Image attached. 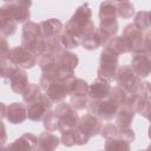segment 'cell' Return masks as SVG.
Here are the masks:
<instances>
[{
    "instance_id": "1",
    "label": "cell",
    "mask_w": 151,
    "mask_h": 151,
    "mask_svg": "<svg viewBox=\"0 0 151 151\" xmlns=\"http://www.w3.org/2000/svg\"><path fill=\"white\" fill-rule=\"evenodd\" d=\"M91 17H92V9L88 6V4L85 2L77 7L76 12L73 13V15L67 21L64 28L70 31L78 38L83 39L84 35L96 31V26L91 20Z\"/></svg>"
},
{
    "instance_id": "2",
    "label": "cell",
    "mask_w": 151,
    "mask_h": 151,
    "mask_svg": "<svg viewBox=\"0 0 151 151\" xmlns=\"http://www.w3.org/2000/svg\"><path fill=\"white\" fill-rule=\"evenodd\" d=\"M76 78V77H74ZM63 79V78H45L40 77L39 86L41 91L50 98L53 104L61 103L68 94L71 83L74 79Z\"/></svg>"
},
{
    "instance_id": "3",
    "label": "cell",
    "mask_w": 151,
    "mask_h": 151,
    "mask_svg": "<svg viewBox=\"0 0 151 151\" xmlns=\"http://www.w3.org/2000/svg\"><path fill=\"white\" fill-rule=\"evenodd\" d=\"M87 111L91 114H94L99 119L103 120H111L114 118L116 112L119 107V104H117L111 97H106L99 100H92L88 99L87 101Z\"/></svg>"
},
{
    "instance_id": "4",
    "label": "cell",
    "mask_w": 151,
    "mask_h": 151,
    "mask_svg": "<svg viewBox=\"0 0 151 151\" xmlns=\"http://www.w3.org/2000/svg\"><path fill=\"white\" fill-rule=\"evenodd\" d=\"M131 107L142 117L149 118V113L151 111V88L149 81H140L133 94Z\"/></svg>"
},
{
    "instance_id": "5",
    "label": "cell",
    "mask_w": 151,
    "mask_h": 151,
    "mask_svg": "<svg viewBox=\"0 0 151 151\" xmlns=\"http://www.w3.org/2000/svg\"><path fill=\"white\" fill-rule=\"evenodd\" d=\"M118 57L119 55L116 52H113L111 48L104 46L103 51L100 53L97 76L103 79H106L109 81L113 80L117 67H118Z\"/></svg>"
},
{
    "instance_id": "6",
    "label": "cell",
    "mask_w": 151,
    "mask_h": 151,
    "mask_svg": "<svg viewBox=\"0 0 151 151\" xmlns=\"http://www.w3.org/2000/svg\"><path fill=\"white\" fill-rule=\"evenodd\" d=\"M70 104L73 109L84 110L88 101V84L81 78H74L70 87Z\"/></svg>"
},
{
    "instance_id": "7",
    "label": "cell",
    "mask_w": 151,
    "mask_h": 151,
    "mask_svg": "<svg viewBox=\"0 0 151 151\" xmlns=\"http://www.w3.org/2000/svg\"><path fill=\"white\" fill-rule=\"evenodd\" d=\"M53 111L55 112V114L58 117V122H59L58 130L60 132L77 127L80 117H79L77 110L71 106V104H67L64 101L58 103L57 107Z\"/></svg>"
},
{
    "instance_id": "8",
    "label": "cell",
    "mask_w": 151,
    "mask_h": 151,
    "mask_svg": "<svg viewBox=\"0 0 151 151\" xmlns=\"http://www.w3.org/2000/svg\"><path fill=\"white\" fill-rule=\"evenodd\" d=\"M7 60L12 63L15 66H19L21 68H32L37 65L38 63V57L22 45L20 46H14L9 48Z\"/></svg>"
},
{
    "instance_id": "9",
    "label": "cell",
    "mask_w": 151,
    "mask_h": 151,
    "mask_svg": "<svg viewBox=\"0 0 151 151\" xmlns=\"http://www.w3.org/2000/svg\"><path fill=\"white\" fill-rule=\"evenodd\" d=\"M53 103L50 100V98L44 93L40 92V94L27 103L26 110H27V118L33 122H40L45 117V114L51 111Z\"/></svg>"
},
{
    "instance_id": "10",
    "label": "cell",
    "mask_w": 151,
    "mask_h": 151,
    "mask_svg": "<svg viewBox=\"0 0 151 151\" xmlns=\"http://www.w3.org/2000/svg\"><path fill=\"white\" fill-rule=\"evenodd\" d=\"M114 80L120 87L130 93H134L140 84V78L136 74L130 65L118 66L114 74Z\"/></svg>"
},
{
    "instance_id": "11",
    "label": "cell",
    "mask_w": 151,
    "mask_h": 151,
    "mask_svg": "<svg viewBox=\"0 0 151 151\" xmlns=\"http://www.w3.org/2000/svg\"><path fill=\"white\" fill-rule=\"evenodd\" d=\"M130 66L139 78L149 77L151 72V52L144 50L134 52Z\"/></svg>"
},
{
    "instance_id": "12",
    "label": "cell",
    "mask_w": 151,
    "mask_h": 151,
    "mask_svg": "<svg viewBox=\"0 0 151 151\" xmlns=\"http://www.w3.org/2000/svg\"><path fill=\"white\" fill-rule=\"evenodd\" d=\"M101 126H103L101 119H99L94 114L86 113L79 118V123L77 125V129L90 139V138L99 134Z\"/></svg>"
},
{
    "instance_id": "13",
    "label": "cell",
    "mask_w": 151,
    "mask_h": 151,
    "mask_svg": "<svg viewBox=\"0 0 151 151\" xmlns=\"http://www.w3.org/2000/svg\"><path fill=\"white\" fill-rule=\"evenodd\" d=\"M40 26L34 21H26L22 26V35H21V45L27 50L32 51L39 39L41 38Z\"/></svg>"
},
{
    "instance_id": "14",
    "label": "cell",
    "mask_w": 151,
    "mask_h": 151,
    "mask_svg": "<svg viewBox=\"0 0 151 151\" xmlns=\"http://www.w3.org/2000/svg\"><path fill=\"white\" fill-rule=\"evenodd\" d=\"M111 85L110 81L97 77L90 85H88V98L92 100H99L106 98L110 93Z\"/></svg>"
},
{
    "instance_id": "15",
    "label": "cell",
    "mask_w": 151,
    "mask_h": 151,
    "mask_svg": "<svg viewBox=\"0 0 151 151\" xmlns=\"http://www.w3.org/2000/svg\"><path fill=\"white\" fill-rule=\"evenodd\" d=\"M143 33L144 32L139 31L133 24H127L124 27L122 35L127 40V42L130 45V48H131V53H134V52L142 50Z\"/></svg>"
},
{
    "instance_id": "16",
    "label": "cell",
    "mask_w": 151,
    "mask_h": 151,
    "mask_svg": "<svg viewBox=\"0 0 151 151\" xmlns=\"http://www.w3.org/2000/svg\"><path fill=\"white\" fill-rule=\"evenodd\" d=\"M39 26H40V33H41L42 38H45L46 40L58 37L64 28L63 22L57 18L46 19V20L41 21L39 24Z\"/></svg>"
},
{
    "instance_id": "17",
    "label": "cell",
    "mask_w": 151,
    "mask_h": 151,
    "mask_svg": "<svg viewBox=\"0 0 151 151\" xmlns=\"http://www.w3.org/2000/svg\"><path fill=\"white\" fill-rule=\"evenodd\" d=\"M8 80H9V85H11L12 91L14 93H18V94H21L22 91L25 90V87L28 85L27 73H26L25 68H21L19 66L14 67Z\"/></svg>"
},
{
    "instance_id": "18",
    "label": "cell",
    "mask_w": 151,
    "mask_h": 151,
    "mask_svg": "<svg viewBox=\"0 0 151 151\" xmlns=\"http://www.w3.org/2000/svg\"><path fill=\"white\" fill-rule=\"evenodd\" d=\"M6 118L11 124H14V125L22 124L27 118L26 105L19 101H14L9 104V106H7Z\"/></svg>"
},
{
    "instance_id": "19",
    "label": "cell",
    "mask_w": 151,
    "mask_h": 151,
    "mask_svg": "<svg viewBox=\"0 0 151 151\" xmlns=\"http://www.w3.org/2000/svg\"><path fill=\"white\" fill-rule=\"evenodd\" d=\"M88 138L83 134L77 127L61 131L60 143L65 146H73V145H85L88 143Z\"/></svg>"
},
{
    "instance_id": "20",
    "label": "cell",
    "mask_w": 151,
    "mask_h": 151,
    "mask_svg": "<svg viewBox=\"0 0 151 151\" xmlns=\"http://www.w3.org/2000/svg\"><path fill=\"white\" fill-rule=\"evenodd\" d=\"M38 137L33 133H24L19 138H17L14 142H12L7 149L11 150H19V151H31L37 149Z\"/></svg>"
},
{
    "instance_id": "21",
    "label": "cell",
    "mask_w": 151,
    "mask_h": 151,
    "mask_svg": "<svg viewBox=\"0 0 151 151\" xmlns=\"http://www.w3.org/2000/svg\"><path fill=\"white\" fill-rule=\"evenodd\" d=\"M96 31L100 37L101 46H104L105 42L109 39L117 35V33H118V21H117V19L103 20V21H100V24H99V26Z\"/></svg>"
},
{
    "instance_id": "22",
    "label": "cell",
    "mask_w": 151,
    "mask_h": 151,
    "mask_svg": "<svg viewBox=\"0 0 151 151\" xmlns=\"http://www.w3.org/2000/svg\"><path fill=\"white\" fill-rule=\"evenodd\" d=\"M18 22L11 17L5 6L0 7V34L4 37L13 35L17 31Z\"/></svg>"
},
{
    "instance_id": "23",
    "label": "cell",
    "mask_w": 151,
    "mask_h": 151,
    "mask_svg": "<svg viewBox=\"0 0 151 151\" xmlns=\"http://www.w3.org/2000/svg\"><path fill=\"white\" fill-rule=\"evenodd\" d=\"M60 144V137L57 134L52 133V131H45L41 132L40 136L38 137V143H37V149L41 151H52L55 150Z\"/></svg>"
},
{
    "instance_id": "24",
    "label": "cell",
    "mask_w": 151,
    "mask_h": 151,
    "mask_svg": "<svg viewBox=\"0 0 151 151\" xmlns=\"http://www.w3.org/2000/svg\"><path fill=\"white\" fill-rule=\"evenodd\" d=\"M136 116L134 110L129 105H119L117 112H116V125L119 129L123 127H130L131 123L133 122Z\"/></svg>"
},
{
    "instance_id": "25",
    "label": "cell",
    "mask_w": 151,
    "mask_h": 151,
    "mask_svg": "<svg viewBox=\"0 0 151 151\" xmlns=\"http://www.w3.org/2000/svg\"><path fill=\"white\" fill-rule=\"evenodd\" d=\"M5 8L7 9V12L11 14V17L18 22V24H25L26 21H28L29 17H31V12L29 8L19 5L18 2H11V4H6L4 5Z\"/></svg>"
},
{
    "instance_id": "26",
    "label": "cell",
    "mask_w": 151,
    "mask_h": 151,
    "mask_svg": "<svg viewBox=\"0 0 151 151\" xmlns=\"http://www.w3.org/2000/svg\"><path fill=\"white\" fill-rule=\"evenodd\" d=\"M104 46L111 48V50H112L113 52H116L118 55L131 52L130 45H129L127 40H126L123 35H114V37H112L111 39H109V40L105 42Z\"/></svg>"
},
{
    "instance_id": "27",
    "label": "cell",
    "mask_w": 151,
    "mask_h": 151,
    "mask_svg": "<svg viewBox=\"0 0 151 151\" xmlns=\"http://www.w3.org/2000/svg\"><path fill=\"white\" fill-rule=\"evenodd\" d=\"M57 40H58L59 45L61 46V48H65V50H71V48L78 47L81 42L80 38H78L77 35H74L73 33H71L70 31H67L65 28H63L60 34L57 37Z\"/></svg>"
},
{
    "instance_id": "28",
    "label": "cell",
    "mask_w": 151,
    "mask_h": 151,
    "mask_svg": "<svg viewBox=\"0 0 151 151\" xmlns=\"http://www.w3.org/2000/svg\"><path fill=\"white\" fill-rule=\"evenodd\" d=\"M99 20H109V19H117V8L116 4L111 0H105L99 6Z\"/></svg>"
},
{
    "instance_id": "29",
    "label": "cell",
    "mask_w": 151,
    "mask_h": 151,
    "mask_svg": "<svg viewBox=\"0 0 151 151\" xmlns=\"http://www.w3.org/2000/svg\"><path fill=\"white\" fill-rule=\"evenodd\" d=\"M130 96H131V93L127 92L126 90H124L123 87H120L119 85L113 86V87L111 86V90L109 93V97H111L119 105H127L129 100H130Z\"/></svg>"
},
{
    "instance_id": "30",
    "label": "cell",
    "mask_w": 151,
    "mask_h": 151,
    "mask_svg": "<svg viewBox=\"0 0 151 151\" xmlns=\"http://www.w3.org/2000/svg\"><path fill=\"white\" fill-rule=\"evenodd\" d=\"M80 45L85 50L94 51V50H97V48H99L101 46V40H100V37L97 33V31H93V32H91V33H88V34L83 37Z\"/></svg>"
},
{
    "instance_id": "31",
    "label": "cell",
    "mask_w": 151,
    "mask_h": 151,
    "mask_svg": "<svg viewBox=\"0 0 151 151\" xmlns=\"http://www.w3.org/2000/svg\"><path fill=\"white\" fill-rule=\"evenodd\" d=\"M133 25L142 32L150 31V12L149 11H139L134 15Z\"/></svg>"
},
{
    "instance_id": "32",
    "label": "cell",
    "mask_w": 151,
    "mask_h": 151,
    "mask_svg": "<svg viewBox=\"0 0 151 151\" xmlns=\"http://www.w3.org/2000/svg\"><path fill=\"white\" fill-rule=\"evenodd\" d=\"M116 8H117V17H120L123 19H130L134 14V6L129 0L117 2Z\"/></svg>"
},
{
    "instance_id": "33",
    "label": "cell",
    "mask_w": 151,
    "mask_h": 151,
    "mask_svg": "<svg viewBox=\"0 0 151 151\" xmlns=\"http://www.w3.org/2000/svg\"><path fill=\"white\" fill-rule=\"evenodd\" d=\"M105 150L112 151V150H120V151H127L130 150V143L120 139L119 137L109 138L105 142Z\"/></svg>"
},
{
    "instance_id": "34",
    "label": "cell",
    "mask_w": 151,
    "mask_h": 151,
    "mask_svg": "<svg viewBox=\"0 0 151 151\" xmlns=\"http://www.w3.org/2000/svg\"><path fill=\"white\" fill-rule=\"evenodd\" d=\"M40 92H41V88H40V86H39L38 84H29V83H28V85H27V86L25 87V90L22 91L21 96H22L24 101L27 104V103H29L31 100H33L34 98H37V97L40 94Z\"/></svg>"
},
{
    "instance_id": "35",
    "label": "cell",
    "mask_w": 151,
    "mask_h": 151,
    "mask_svg": "<svg viewBox=\"0 0 151 151\" xmlns=\"http://www.w3.org/2000/svg\"><path fill=\"white\" fill-rule=\"evenodd\" d=\"M42 124H44V127L45 130L47 131H57L58 130V126H59V122H58V117L55 114L54 111H48L45 117L42 118Z\"/></svg>"
},
{
    "instance_id": "36",
    "label": "cell",
    "mask_w": 151,
    "mask_h": 151,
    "mask_svg": "<svg viewBox=\"0 0 151 151\" xmlns=\"http://www.w3.org/2000/svg\"><path fill=\"white\" fill-rule=\"evenodd\" d=\"M118 130H119V127H118L116 124H111V123H109V124H105L104 126H101L99 134H100L103 138L109 139V138L117 137V134H118Z\"/></svg>"
},
{
    "instance_id": "37",
    "label": "cell",
    "mask_w": 151,
    "mask_h": 151,
    "mask_svg": "<svg viewBox=\"0 0 151 151\" xmlns=\"http://www.w3.org/2000/svg\"><path fill=\"white\" fill-rule=\"evenodd\" d=\"M15 65L9 63L8 60H0V78L8 79L14 70Z\"/></svg>"
},
{
    "instance_id": "38",
    "label": "cell",
    "mask_w": 151,
    "mask_h": 151,
    "mask_svg": "<svg viewBox=\"0 0 151 151\" xmlns=\"http://www.w3.org/2000/svg\"><path fill=\"white\" fill-rule=\"evenodd\" d=\"M117 137H119L120 139L127 142V143H132L136 138V134H134V131L131 129V127H123V129H119L118 130V134Z\"/></svg>"
},
{
    "instance_id": "39",
    "label": "cell",
    "mask_w": 151,
    "mask_h": 151,
    "mask_svg": "<svg viewBox=\"0 0 151 151\" xmlns=\"http://www.w3.org/2000/svg\"><path fill=\"white\" fill-rule=\"evenodd\" d=\"M9 52V44L7 39L0 34V60H7Z\"/></svg>"
},
{
    "instance_id": "40",
    "label": "cell",
    "mask_w": 151,
    "mask_h": 151,
    "mask_svg": "<svg viewBox=\"0 0 151 151\" xmlns=\"http://www.w3.org/2000/svg\"><path fill=\"white\" fill-rule=\"evenodd\" d=\"M7 142V133H6V127H5V124L0 120V145L1 146H5Z\"/></svg>"
},
{
    "instance_id": "41",
    "label": "cell",
    "mask_w": 151,
    "mask_h": 151,
    "mask_svg": "<svg viewBox=\"0 0 151 151\" xmlns=\"http://www.w3.org/2000/svg\"><path fill=\"white\" fill-rule=\"evenodd\" d=\"M6 112H7V106L5 103L0 101V120L6 118Z\"/></svg>"
},
{
    "instance_id": "42",
    "label": "cell",
    "mask_w": 151,
    "mask_h": 151,
    "mask_svg": "<svg viewBox=\"0 0 151 151\" xmlns=\"http://www.w3.org/2000/svg\"><path fill=\"white\" fill-rule=\"evenodd\" d=\"M15 2H18L21 6H25L27 8H31L32 6V0H15Z\"/></svg>"
},
{
    "instance_id": "43",
    "label": "cell",
    "mask_w": 151,
    "mask_h": 151,
    "mask_svg": "<svg viewBox=\"0 0 151 151\" xmlns=\"http://www.w3.org/2000/svg\"><path fill=\"white\" fill-rule=\"evenodd\" d=\"M2 1H5L6 4H11V2H14L15 0H2Z\"/></svg>"
},
{
    "instance_id": "44",
    "label": "cell",
    "mask_w": 151,
    "mask_h": 151,
    "mask_svg": "<svg viewBox=\"0 0 151 151\" xmlns=\"http://www.w3.org/2000/svg\"><path fill=\"white\" fill-rule=\"evenodd\" d=\"M113 2H120V1H127V0H111Z\"/></svg>"
},
{
    "instance_id": "45",
    "label": "cell",
    "mask_w": 151,
    "mask_h": 151,
    "mask_svg": "<svg viewBox=\"0 0 151 151\" xmlns=\"http://www.w3.org/2000/svg\"><path fill=\"white\" fill-rule=\"evenodd\" d=\"M0 149H7V147H5V146H1V145H0Z\"/></svg>"
}]
</instances>
